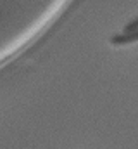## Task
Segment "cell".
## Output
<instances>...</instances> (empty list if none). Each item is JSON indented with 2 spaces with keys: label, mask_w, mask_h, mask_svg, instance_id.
<instances>
[{
  "label": "cell",
  "mask_w": 138,
  "mask_h": 149,
  "mask_svg": "<svg viewBox=\"0 0 138 149\" xmlns=\"http://www.w3.org/2000/svg\"><path fill=\"white\" fill-rule=\"evenodd\" d=\"M131 31H138V17H135L133 21H130L124 26V30H123V33H131Z\"/></svg>",
  "instance_id": "7a4b0ae2"
},
{
  "label": "cell",
  "mask_w": 138,
  "mask_h": 149,
  "mask_svg": "<svg viewBox=\"0 0 138 149\" xmlns=\"http://www.w3.org/2000/svg\"><path fill=\"white\" fill-rule=\"evenodd\" d=\"M131 42H138V31L119 33V35L110 37V43H112V45H124V43H131Z\"/></svg>",
  "instance_id": "6da1fadb"
}]
</instances>
